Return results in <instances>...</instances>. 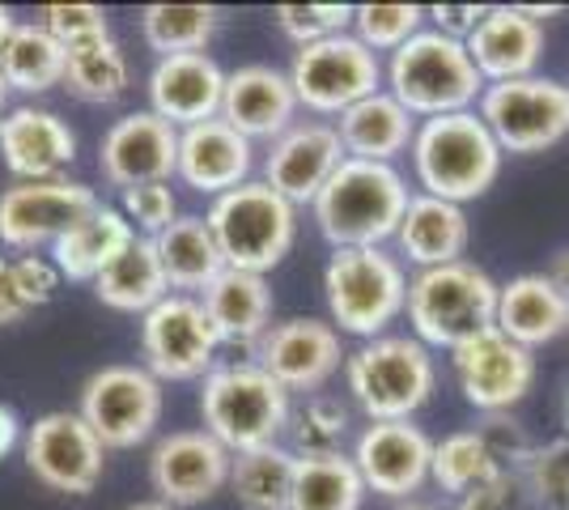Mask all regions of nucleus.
Returning a JSON list of instances; mask_svg holds the SVG:
<instances>
[{"instance_id":"1","label":"nucleus","mask_w":569,"mask_h":510,"mask_svg":"<svg viewBox=\"0 0 569 510\" xmlns=\"http://www.w3.org/2000/svg\"><path fill=\"white\" fill-rule=\"evenodd\" d=\"M408 200H412L408 183L396 167L345 158L323 183V192L310 200V209L319 221V234L340 251V247H382L387 239H396Z\"/></svg>"},{"instance_id":"2","label":"nucleus","mask_w":569,"mask_h":510,"mask_svg":"<svg viewBox=\"0 0 569 510\" xmlns=\"http://www.w3.org/2000/svg\"><path fill=\"white\" fill-rule=\"evenodd\" d=\"M412 170L426 196L468 204L485 196L501 174V146L476 111H455V116H433L417 123L412 137Z\"/></svg>"},{"instance_id":"3","label":"nucleus","mask_w":569,"mask_h":510,"mask_svg":"<svg viewBox=\"0 0 569 510\" xmlns=\"http://www.w3.org/2000/svg\"><path fill=\"white\" fill-rule=\"evenodd\" d=\"M387 94L417 120L472 111V102L485 94V77L476 73L472 56L459 39H447L438 30H417L403 48L391 51L387 64Z\"/></svg>"},{"instance_id":"4","label":"nucleus","mask_w":569,"mask_h":510,"mask_svg":"<svg viewBox=\"0 0 569 510\" xmlns=\"http://www.w3.org/2000/svg\"><path fill=\"white\" fill-rule=\"evenodd\" d=\"M289 391L260 370L256 362H230L213 366L200 383V417L204 430L230 451H256L272 447L289 426Z\"/></svg>"},{"instance_id":"5","label":"nucleus","mask_w":569,"mask_h":510,"mask_svg":"<svg viewBox=\"0 0 569 510\" xmlns=\"http://www.w3.org/2000/svg\"><path fill=\"white\" fill-rule=\"evenodd\" d=\"M209 230L226 268L238 272H272L298 239V204L272 192L263 179H247L230 192L213 196L209 204Z\"/></svg>"},{"instance_id":"6","label":"nucleus","mask_w":569,"mask_h":510,"mask_svg":"<svg viewBox=\"0 0 569 510\" xmlns=\"http://www.w3.org/2000/svg\"><path fill=\"white\" fill-rule=\"evenodd\" d=\"M323 298L336 332L375 340L387 337V323L403 316L408 277L382 247H340L323 268Z\"/></svg>"},{"instance_id":"7","label":"nucleus","mask_w":569,"mask_h":510,"mask_svg":"<svg viewBox=\"0 0 569 510\" xmlns=\"http://www.w3.org/2000/svg\"><path fill=\"white\" fill-rule=\"evenodd\" d=\"M408 323L421 344L455 349L459 340L489 328L498 316V281L472 260H455L442 268H421L408 281Z\"/></svg>"},{"instance_id":"8","label":"nucleus","mask_w":569,"mask_h":510,"mask_svg":"<svg viewBox=\"0 0 569 510\" xmlns=\"http://www.w3.org/2000/svg\"><path fill=\"white\" fill-rule=\"evenodd\" d=\"M345 379L370 421H408L438 388V366L417 337H375L345 358Z\"/></svg>"},{"instance_id":"9","label":"nucleus","mask_w":569,"mask_h":510,"mask_svg":"<svg viewBox=\"0 0 569 510\" xmlns=\"http://www.w3.org/2000/svg\"><path fill=\"white\" fill-rule=\"evenodd\" d=\"M501 153H545L569 137V86L552 77H519L485 86L480 111Z\"/></svg>"},{"instance_id":"10","label":"nucleus","mask_w":569,"mask_h":510,"mask_svg":"<svg viewBox=\"0 0 569 510\" xmlns=\"http://www.w3.org/2000/svg\"><path fill=\"white\" fill-rule=\"evenodd\" d=\"M162 383L144 366H102L81 388V421L94 430L102 451H132L162 421Z\"/></svg>"},{"instance_id":"11","label":"nucleus","mask_w":569,"mask_h":510,"mask_svg":"<svg viewBox=\"0 0 569 510\" xmlns=\"http://www.w3.org/2000/svg\"><path fill=\"white\" fill-rule=\"evenodd\" d=\"M289 86L298 94V107L315 116H340L366 94L382 90V64L353 34H332L323 43L298 48L289 64Z\"/></svg>"},{"instance_id":"12","label":"nucleus","mask_w":569,"mask_h":510,"mask_svg":"<svg viewBox=\"0 0 569 510\" xmlns=\"http://www.w3.org/2000/svg\"><path fill=\"white\" fill-rule=\"evenodd\" d=\"M217 332L200 298L167 293L141 316V358L158 383H191L217 366Z\"/></svg>"},{"instance_id":"13","label":"nucleus","mask_w":569,"mask_h":510,"mask_svg":"<svg viewBox=\"0 0 569 510\" xmlns=\"http://www.w3.org/2000/svg\"><path fill=\"white\" fill-rule=\"evenodd\" d=\"M455 383L463 400L485 417L510 413L536 383V353L498 332L493 323L451 349Z\"/></svg>"},{"instance_id":"14","label":"nucleus","mask_w":569,"mask_h":510,"mask_svg":"<svg viewBox=\"0 0 569 510\" xmlns=\"http://www.w3.org/2000/svg\"><path fill=\"white\" fill-rule=\"evenodd\" d=\"M98 192L77 179H43V183H13L0 192V243L9 251H39L64 239L86 213H94Z\"/></svg>"},{"instance_id":"15","label":"nucleus","mask_w":569,"mask_h":510,"mask_svg":"<svg viewBox=\"0 0 569 510\" xmlns=\"http://www.w3.org/2000/svg\"><path fill=\"white\" fill-rule=\"evenodd\" d=\"M26 468L56 493H94L102 481L107 451L81 413H48L39 417L22 438Z\"/></svg>"},{"instance_id":"16","label":"nucleus","mask_w":569,"mask_h":510,"mask_svg":"<svg viewBox=\"0 0 569 510\" xmlns=\"http://www.w3.org/2000/svg\"><path fill=\"white\" fill-rule=\"evenodd\" d=\"M230 463L234 456L204 426L174 430V434L158 438V447L149 456V486L158 493V502L174 510L200 507L230 486Z\"/></svg>"},{"instance_id":"17","label":"nucleus","mask_w":569,"mask_h":510,"mask_svg":"<svg viewBox=\"0 0 569 510\" xmlns=\"http://www.w3.org/2000/svg\"><path fill=\"white\" fill-rule=\"evenodd\" d=\"M174 167H179V128L158 120L153 111L123 116L98 141V170L119 192L141 183H170Z\"/></svg>"},{"instance_id":"18","label":"nucleus","mask_w":569,"mask_h":510,"mask_svg":"<svg viewBox=\"0 0 569 510\" xmlns=\"http://www.w3.org/2000/svg\"><path fill=\"white\" fill-rule=\"evenodd\" d=\"M429 460H433V442L412 421H370L353 447L366 493L375 489L391 502L417 498L429 486Z\"/></svg>"},{"instance_id":"19","label":"nucleus","mask_w":569,"mask_h":510,"mask_svg":"<svg viewBox=\"0 0 569 510\" xmlns=\"http://www.w3.org/2000/svg\"><path fill=\"white\" fill-rule=\"evenodd\" d=\"M345 162L340 132L328 120H293L263 153V183L289 204H310Z\"/></svg>"},{"instance_id":"20","label":"nucleus","mask_w":569,"mask_h":510,"mask_svg":"<svg viewBox=\"0 0 569 510\" xmlns=\"http://www.w3.org/2000/svg\"><path fill=\"white\" fill-rule=\"evenodd\" d=\"M256 366L268 370L284 391H319L332 379L345 349H340V332L323 319H284L272 323L260 340H256Z\"/></svg>"},{"instance_id":"21","label":"nucleus","mask_w":569,"mask_h":510,"mask_svg":"<svg viewBox=\"0 0 569 510\" xmlns=\"http://www.w3.org/2000/svg\"><path fill=\"white\" fill-rule=\"evenodd\" d=\"M221 94H226V73L209 51L162 56L149 73V111L179 132L191 123L217 120Z\"/></svg>"},{"instance_id":"22","label":"nucleus","mask_w":569,"mask_h":510,"mask_svg":"<svg viewBox=\"0 0 569 510\" xmlns=\"http://www.w3.org/2000/svg\"><path fill=\"white\" fill-rule=\"evenodd\" d=\"M0 153L18 183L64 179L77 158V137L48 107H9L0 116Z\"/></svg>"},{"instance_id":"23","label":"nucleus","mask_w":569,"mask_h":510,"mask_svg":"<svg viewBox=\"0 0 569 510\" xmlns=\"http://www.w3.org/2000/svg\"><path fill=\"white\" fill-rule=\"evenodd\" d=\"M463 48L472 56L476 73L485 77V86L536 77L545 56V26L531 22L519 4H498L480 18V26L463 39Z\"/></svg>"},{"instance_id":"24","label":"nucleus","mask_w":569,"mask_h":510,"mask_svg":"<svg viewBox=\"0 0 569 510\" xmlns=\"http://www.w3.org/2000/svg\"><path fill=\"white\" fill-rule=\"evenodd\" d=\"M298 116V94L289 86V73L272 64H242L226 73V94H221V120L234 132H242L251 146L256 141H277Z\"/></svg>"},{"instance_id":"25","label":"nucleus","mask_w":569,"mask_h":510,"mask_svg":"<svg viewBox=\"0 0 569 510\" xmlns=\"http://www.w3.org/2000/svg\"><path fill=\"white\" fill-rule=\"evenodd\" d=\"M251 167H256V146L242 132H234L221 116L191 123V128L179 132V167H174V174L188 183L191 192H230V188L251 179Z\"/></svg>"},{"instance_id":"26","label":"nucleus","mask_w":569,"mask_h":510,"mask_svg":"<svg viewBox=\"0 0 569 510\" xmlns=\"http://www.w3.org/2000/svg\"><path fill=\"white\" fill-rule=\"evenodd\" d=\"M396 243H400L403 260L417 264V272L421 268H442L468 256L472 226H468L463 204H451V200H438V196L421 192L408 200L400 230H396Z\"/></svg>"},{"instance_id":"27","label":"nucleus","mask_w":569,"mask_h":510,"mask_svg":"<svg viewBox=\"0 0 569 510\" xmlns=\"http://www.w3.org/2000/svg\"><path fill=\"white\" fill-rule=\"evenodd\" d=\"M493 328L522 349H540V344L569 332V302L557 293V286L545 272H522L515 281L498 286Z\"/></svg>"},{"instance_id":"28","label":"nucleus","mask_w":569,"mask_h":510,"mask_svg":"<svg viewBox=\"0 0 569 510\" xmlns=\"http://www.w3.org/2000/svg\"><path fill=\"white\" fill-rule=\"evenodd\" d=\"M200 307H204L221 344H251L256 349V340L272 328V290H268V277H260V272L221 268V277L200 293Z\"/></svg>"},{"instance_id":"29","label":"nucleus","mask_w":569,"mask_h":510,"mask_svg":"<svg viewBox=\"0 0 569 510\" xmlns=\"http://www.w3.org/2000/svg\"><path fill=\"white\" fill-rule=\"evenodd\" d=\"M336 132H340L345 158L387 162L391 167V158H400V153L412 149L417 120L387 90H375V94H366L349 111L336 116Z\"/></svg>"},{"instance_id":"30","label":"nucleus","mask_w":569,"mask_h":510,"mask_svg":"<svg viewBox=\"0 0 569 510\" xmlns=\"http://www.w3.org/2000/svg\"><path fill=\"white\" fill-rule=\"evenodd\" d=\"M132 239H137V230L128 226V218L116 204H98L94 213H86L64 239L51 243V264L69 281H94L102 268L132 247Z\"/></svg>"},{"instance_id":"31","label":"nucleus","mask_w":569,"mask_h":510,"mask_svg":"<svg viewBox=\"0 0 569 510\" xmlns=\"http://www.w3.org/2000/svg\"><path fill=\"white\" fill-rule=\"evenodd\" d=\"M153 251H158V264L167 272V286L174 293H204L221 277V251H217V239L209 230L204 218H191V213H179L167 230L153 239Z\"/></svg>"},{"instance_id":"32","label":"nucleus","mask_w":569,"mask_h":510,"mask_svg":"<svg viewBox=\"0 0 569 510\" xmlns=\"http://www.w3.org/2000/svg\"><path fill=\"white\" fill-rule=\"evenodd\" d=\"M170 293L167 272L158 264V251H153V239H132V247L111 260L94 277V298L111 311H123V316H144L153 311L162 298Z\"/></svg>"},{"instance_id":"33","label":"nucleus","mask_w":569,"mask_h":510,"mask_svg":"<svg viewBox=\"0 0 569 510\" xmlns=\"http://www.w3.org/2000/svg\"><path fill=\"white\" fill-rule=\"evenodd\" d=\"M0 73L18 94H48L64 86V48L39 22H18L0 48Z\"/></svg>"},{"instance_id":"34","label":"nucleus","mask_w":569,"mask_h":510,"mask_svg":"<svg viewBox=\"0 0 569 510\" xmlns=\"http://www.w3.org/2000/svg\"><path fill=\"white\" fill-rule=\"evenodd\" d=\"M293 472H298V456L281 442H272V447H256V451L234 456L230 489H234L242 510H289Z\"/></svg>"},{"instance_id":"35","label":"nucleus","mask_w":569,"mask_h":510,"mask_svg":"<svg viewBox=\"0 0 569 510\" xmlns=\"http://www.w3.org/2000/svg\"><path fill=\"white\" fill-rule=\"evenodd\" d=\"M361 498H366V481L357 472L353 456L336 451V456L298 460L289 510H361Z\"/></svg>"},{"instance_id":"36","label":"nucleus","mask_w":569,"mask_h":510,"mask_svg":"<svg viewBox=\"0 0 569 510\" xmlns=\"http://www.w3.org/2000/svg\"><path fill=\"white\" fill-rule=\"evenodd\" d=\"M64 86L81 102H119L132 86L128 56L111 34L64 51Z\"/></svg>"},{"instance_id":"37","label":"nucleus","mask_w":569,"mask_h":510,"mask_svg":"<svg viewBox=\"0 0 569 510\" xmlns=\"http://www.w3.org/2000/svg\"><path fill=\"white\" fill-rule=\"evenodd\" d=\"M506 468L493 460L489 442L480 438V430H455L442 442H433V460H429V481L442 489V493H468V489L485 486L501 477Z\"/></svg>"},{"instance_id":"38","label":"nucleus","mask_w":569,"mask_h":510,"mask_svg":"<svg viewBox=\"0 0 569 510\" xmlns=\"http://www.w3.org/2000/svg\"><path fill=\"white\" fill-rule=\"evenodd\" d=\"M217 9L213 4H149L141 13L144 43L162 56H188L213 43Z\"/></svg>"},{"instance_id":"39","label":"nucleus","mask_w":569,"mask_h":510,"mask_svg":"<svg viewBox=\"0 0 569 510\" xmlns=\"http://www.w3.org/2000/svg\"><path fill=\"white\" fill-rule=\"evenodd\" d=\"M349 404H340L336 396H307L298 409H289V426H284V434H289V451L298 456V460H310V456H336L340 447H345V438H349Z\"/></svg>"},{"instance_id":"40","label":"nucleus","mask_w":569,"mask_h":510,"mask_svg":"<svg viewBox=\"0 0 569 510\" xmlns=\"http://www.w3.org/2000/svg\"><path fill=\"white\" fill-rule=\"evenodd\" d=\"M60 272L43 256H22V260H9L0 272V323H18L34 307H48L56 290H60Z\"/></svg>"},{"instance_id":"41","label":"nucleus","mask_w":569,"mask_h":510,"mask_svg":"<svg viewBox=\"0 0 569 510\" xmlns=\"http://www.w3.org/2000/svg\"><path fill=\"white\" fill-rule=\"evenodd\" d=\"M522 493L540 510H569V438H552L545 447H531L519 468Z\"/></svg>"},{"instance_id":"42","label":"nucleus","mask_w":569,"mask_h":510,"mask_svg":"<svg viewBox=\"0 0 569 510\" xmlns=\"http://www.w3.org/2000/svg\"><path fill=\"white\" fill-rule=\"evenodd\" d=\"M426 22L421 4H357L353 9V39L375 51L403 48Z\"/></svg>"},{"instance_id":"43","label":"nucleus","mask_w":569,"mask_h":510,"mask_svg":"<svg viewBox=\"0 0 569 510\" xmlns=\"http://www.w3.org/2000/svg\"><path fill=\"white\" fill-rule=\"evenodd\" d=\"M277 26L284 39H293L298 48L323 43L332 34H349L353 26V4H277Z\"/></svg>"},{"instance_id":"44","label":"nucleus","mask_w":569,"mask_h":510,"mask_svg":"<svg viewBox=\"0 0 569 510\" xmlns=\"http://www.w3.org/2000/svg\"><path fill=\"white\" fill-rule=\"evenodd\" d=\"M119 213L128 218L132 230H141V239H158L170 221L179 218V200L170 192V183H141V188H128Z\"/></svg>"},{"instance_id":"45","label":"nucleus","mask_w":569,"mask_h":510,"mask_svg":"<svg viewBox=\"0 0 569 510\" xmlns=\"http://www.w3.org/2000/svg\"><path fill=\"white\" fill-rule=\"evenodd\" d=\"M39 26H43L64 51L77 48V43H90V39L111 34L107 13H102L98 4H48V9H39Z\"/></svg>"},{"instance_id":"46","label":"nucleus","mask_w":569,"mask_h":510,"mask_svg":"<svg viewBox=\"0 0 569 510\" xmlns=\"http://www.w3.org/2000/svg\"><path fill=\"white\" fill-rule=\"evenodd\" d=\"M519 493H522L519 477H515V472H501L493 481L459 493L447 510H519Z\"/></svg>"},{"instance_id":"47","label":"nucleus","mask_w":569,"mask_h":510,"mask_svg":"<svg viewBox=\"0 0 569 510\" xmlns=\"http://www.w3.org/2000/svg\"><path fill=\"white\" fill-rule=\"evenodd\" d=\"M485 13H489L485 4H433V9H426V18H433V30L447 39H459V43L480 26Z\"/></svg>"},{"instance_id":"48","label":"nucleus","mask_w":569,"mask_h":510,"mask_svg":"<svg viewBox=\"0 0 569 510\" xmlns=\"http://www.w3.org/2000/svg\"><path fill=\"white\" fill-rule=\"evenodd\" d=\"M18 442H22V421H18V413H13L9 404H0V460H4Z\"/></svg>"},{"instance_id":"49","label":"nucleus","mask_w":569,"mask_h":510,"mask_svg":"<svg viewBox=\"0 0 569 510\" xmlns=\"http://www.w3.org/2000/svg\"><path fill=\"white\" fill-rule=\"evenodd\" d=\"M545 277L552 281V286H557V293H561V298L569 302V247H566V251H557V260L548 264Z\"/></svg>"},{"instance_id":"50","label":"nucleus","mask_w":569,"mask_h":510,"mask_svg":"<svg viewBox=\"0 0 569 510\" xmlns=\"http://www.w3.org/2000/svg\"><path fill=\"white\" fill-rule=\"evenodd\" d=\"M391 510H447V507H438V502H429V498H421V493H417V498H400Z\"/></svg>"},{"instance_id":"51","label":"nucleus","mask_w":569,"mask_h":510,"mask_svg":"<svg viewBox=\"0 0 569 510\" xmlns=\"http://www.w3.org/2000/svg\"><path fill=\"white\" fill-rule=\"evenodd\" d=\"M13 13H9V9H4V4H0V48H4V39H9V34H13Z\"/></svg>"},{"instance_id":"52","label":"nucleus","mask_w":569,"mask_h":510,"mask_svg":"<svg viewBox=\"0 0 569 510\" xmlns=\"http://www.w3.org/2000/svg\"><path fill=\"white\" fill-rule=\"evenodd\" d=\"M9 94H13V90H9V81H4V73H0V116L9 111Z\"/></svg>"},{"instance_id":"53","label":"nucleus","mask_w":569,"mask_h":510,"mask_svg":"<svg viewBox=\"0 0 569 510\" xmlns=\"http://www.w3.org/2000/svg\"><path fill=\"white\" fill-rule=\"evenodd\" d=\"M123 510H174V507H167V502H132V507Z\"/></svg>"},{"instance_id":"54","label":"nucleus","mask_w":569,"mask_h":510,"mask_svg":"<svg viewBox=\"0 0 569 510\" xmlns=\"http://www.w3.org/2000/svg\"><path fill=\"white\" fill-rule=\"evenodd\" d=\"M566 438H569V391H566Z\"/></svg>"},{"instance_id":"55","label":"nucleus","mask_w":569,"mask_h":510,"mask_svg":"<svg viewBox=\"0 0 569 510\" xmlns=\"http://www.w3.org/2000/svg\"><path fill=\"white\" fill-rule=\"evenodd\" d=\"M4 264H9V260H0V272H4Z\"/></svg>"}]
</instances>
